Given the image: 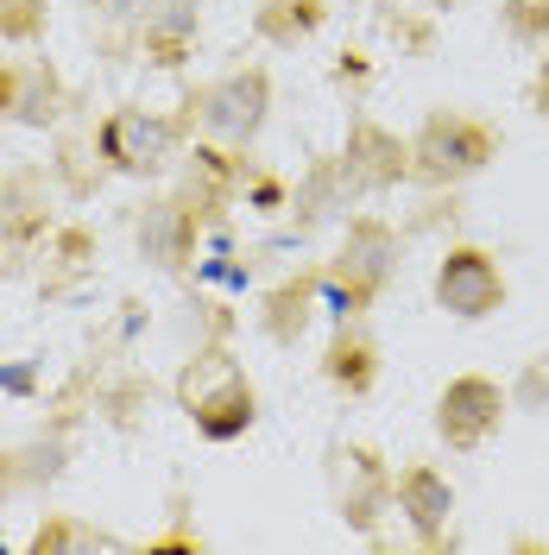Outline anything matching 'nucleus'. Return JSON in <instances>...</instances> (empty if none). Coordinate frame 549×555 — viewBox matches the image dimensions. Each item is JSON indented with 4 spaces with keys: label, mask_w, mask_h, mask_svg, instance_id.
I'll return each instance as SVG.
<instances>
[{
    "label": "nucleus",
    "mask_w": 549,
    "mask_h": 555,
    "mask_svg": "<svg viewBox=\"0 0 549 555\" xmlns=\"http://www.w3.org/2000/svg\"><path fill=\"white\" fill-rule=\"evenodd\" d=\"M177 398H183L190 423L203 429L208 442H234V436L253 429V385H246L241 360H234L228 347H203V353L183 366Z\"/></svg>",
    "instance_id": "nucleus-1"
},
{
    "label": "nucleus",
    "mask_w": 549,
    "mask_h": 555,
    "mask_svg": "<svg viewBox=\"0 0 549 555\" xmlns=\"http://www.w3.org/2000/svg\"><path fill=\"white\" fill-rule=\"evenodd\" d=\"M304 322H309V291H304V284L278 291L272 310H266V335H272V341H297V335H304Z\"/></svg>",
    "instance_id": "nucleus-15"
},
{
    "label": "nucleus",
    "mask_w": 549,
    "mask_h": 555,
    "mask_svg": "<svg viewBox=\"0 0 549 555\" xmlns=\"http://www.w3.org/2000/svg\"><path fill=\"white\" fill-rule=\"evenodd\" d=\"M190 246H196V215L183 203H152L139 215V253H145L152 266L177 272V266L190 259Z\"/></svg>",
    "instance_id": "nucleus-12"
},
{
    "label": "nucleus",
    "mask_w": 549,
    "mask_h": 555,
    "mask_svg": "<svg viewBox=\"0 0 549 555\" xmlns=\"http://www.w3.org/2000/svg\"><path fill=\"white\" fill-rule=\"evenodd\" d=\"M436 304L461 322H481L506 304V272L493 266V253L481 246H448L436 266Z\"/></svg>",
    "instance_id": "nucleus-3"
},
{
    "label": "nucleus",
    "mask_w": 549,
    "mask_h": 555,
    "mask_svg": "<svg viewBox=\"0 0 549 555\" xmlns=\"http://www.w3.org/2000/svg\"><path fill=\"white\" fill-rule=\"evenodd\" d=\"M405 524L417 530V543H443L448 537V518H455V486L436 474V467H405L398 486H392Z\"/></svg>",
    "instance_id": "nucleus-10"
},
{
    "label": "nucleus",
    "mask_w": 549,
    "mask_h": 555,
    "mask_svg": "<svg viewBox=\"0 0 549 555\" xmlns=\"http://www.w3.org/2000/svg\"><path fill=\"white\" fill-rule=\"evenodd\" d=\"M531 102H537V114H549V57L537 69V82H531Z\"/></svg>",
    "instance_id": "nucleus-21"
},
{
    "label": "nucleus",
    "mask_w": 549,
    "mask_h": 555,
    "mask_svg": "<svg viewBox=\"0 0 549 555\" xmlns=\"http://www.w3.org/2000/svg\"><path fill=\"white\" fill-rule=\"evenodd\" d=\"M44 33V0H0V38L26 44Z\"/></svg>",
    "instance_id": "nucleus-17"
},
{
    "label": "nucleus",
    "mask_w": 549,
    "mask_h": 555,
    "mask_svg": "<svg viewBox=\"0 0 549 555\" xmlns=\"http://www.w3.org/2000/svg\"><path fill=\"white\" fill-rule=\"evenodd\" d=\"M499 423H506V391L493 379H481V373L448 379V391L436 398V436L448 449H481Z\"/></svg>",
    "instance_id": "nucleus-6"
},
{
    "label": "nucleus",
    "mask_w": 549,
    "mask_h": 555,
    "mask_svg": "<svg viewBox=\"0 0 549 555\" xmlns=\"http://www.w3.org/2000/svg\"><path fill=\"white\" fill-rule=\"evenodd\" d=\"M102 158L114 165V171H127V177L165 171V165L177 158V127L158 120V114H145V107H120V114L102 120Z\"/></svg>",
    "instance_id": "nucleus-4"
},
{
    "label": "nucleus",
    "mask_w": 549,
    "mask_h": 555,
    "mask_svg": "<svg viewBox=\"0 0 549 555\" xmlns=\"http://www.w3.org/2000/svg\"><path fill=\"white\" fill-rule=\"evenodd\" d=\"M335 505H342V518L354 530H373V518L385 512V499H392V474L379 467L373 449H335Z\"/></svg>",
    "instance_id": "nucleus-8"
},
{
    "label": "nucleus",
    "mask_w": 549,
    "mask_h": 555,
    "mask_svg": "<svg viewBox=\"0 0 549 555\" xmlns=\"http://www.w3.org/2000/svg\"><path fill=\"white\" fill-rule=\"evenodd\" d=\"M33 550H95V530H76V524H51V530H38Z\"/></svg>",
    "instance_id": "nucleus-19"
},
{
    "label": "nucleus",
    "mask_w": 549,
    "mask_h": 555,
    "mask_svg": "<svg viewBox=\"0 0 549 555\" xmlns=\"http://www.w3.org/2000/svg\"><path fill=\"white\" fill-rule=\"evenodd\" d=\"M322 13H329L322 0H266L253 26H259V38H272V44H297V38H309L322 26Z\"/></svg>",
    "instance_id": "nucleus-13"
},
{
    "label": "nucleus",
    "mask_w": 549,
    "mask_h": 555,
    "mask_svg": "<svg viewBox=\"0 0 549 555\" xmlns=\"http://www.w3.org/2000/svg\"><path fill=\"white\" fill-rule=\"evenodd\" d=\"M266 107H272V76L266 69H234L215 89H203V127L215 139L246 145V139L266 127Z\"/></svg>",
    "instance_id": "nucleus-7"
},
{
    "label": "nucleus",
    "mask_w": 549,
    "mask_h": 555,
    "mask_svg": "<svg viewBox=\"0 0 549 555\" xmlns=\"http://www.w3.org/2000/svg\"><path fill=\"white\" fill-rule=\"evenodd\" d=\"M89 7H102L107 20H133V13H152V0H89Z\"/></svg>",
    "instance_id": "nucleus-20"
},
{
    "label": "nucleus",
    "mask_w": 549,
    "mask_h": 555,
    "mask_svg": "<svg viewBox=\"0 0 549 555\" xmlns=\"http://www.w3.org/2000/svg\"><path fill=\"white\" fill-rule=\"evenodd\" d=\"M373 341L360 335V328H342L335 335V347H329V379L335 385H347V391H367L373 385Z\"/></svg>",
    "instance_id": "nucleus-14"
},
{
    "label": "nucleus",
    "mask_w": 549,
    "mask_h": 555,
    "mask_svg": "<svg viewBox=\"0 0 549 555\" xmlns=\"http://www.w3.org/2000/svg\"><path fill=\"white\" fill-rule=\"evenodd\" d=\"M405 171H411V145H398L385 127L360 120L354 139H347V152H342V183L347 190H385V183H398Z\"/></svg>",
    "instance_id": "nucleus-9"
},
{
    "label": "nucleus",
    "mask_w": 549,
    "mask_h": 555,
    "mask_svg": "<svg viewBox=\"0 0 549 555\" xmlns=\"http://www.w3.org/2000/svg\"><path fill=\"white\" fill-rule=\"evenodd\" d=\"M493 158H499L493 127H481L474 114H455V107H436L411 139V171L430 183H461V177L486 171Z\"/></svg>",
    "instance_id": "nucleus-2"
},
{
    "label": "nucleus",
    "mask_w": 549,
    "mask_h": 555,
    "mask_svg": "<svg viewBox=\"0 0 549 555\" xmlns=\"http://www.w3.org/2000/svg\"><path fill=\"white\" fill-rule=\"evenodd\" d=\"M145 20H152V13H145ZM190 33H196V13H190V7H177V13H165V20H152V38H158V51H165L158 64H177V51H183V38Z\"/></svg>",
    "instance_id": "nucleus-18"
},
{
    "label": "nucleus",
    "mask_w": 549,
    "mask_h": 555,
    "mask_svg": "<svg viewBox=\"0 0 549 555\" xmlns=\"http://www.w3.org/2000/svg\"><path fill=\"white\" fill-rule=\"evenodd\" d=\"M392 259H398V241L385 221H354L342 241V259H335V304L360 310L367 297H379V284L392 278Z\"/></svg>",
    "instance_id": "nucleus-5"
},
{
    "label": "nucleus",
    "mask_w": 549,
    "mask_h": 555,
    "mask_svg": "<svg viewBox=\"0 0 549 555\" xmlns=\"http://www.w3.org/2000/svg\"><path fill=\"white\" fill-rule=\"evenodd\" d=\"M506 33L518 44H549V0H512L506 7Z\"/></svg>",
    "instance_id": "nucleus-16"
},
{
    "label": "nucleus",
    "mask_w": 549,
    "mask_h": 555,
    "mask_svg": "<svg viewBox=\"0 0 549 555\" xmlns=\"http://www.w3.org/2000/svg\"><path fill=\"white\" fill-rule=\"evenodd\" d=\"M58 102H64V89H58V76L44 64L20 57V64L0 69V114H7V120L44 127V120H58Z\"/></svg>",
    "instance_id": "nucleus-11"
}]
</instances>
